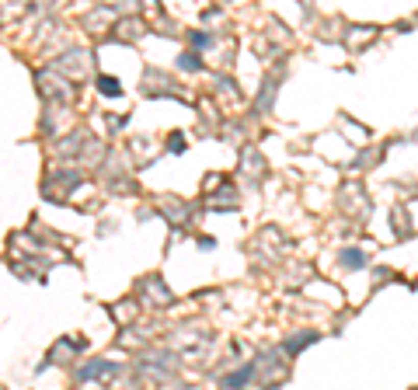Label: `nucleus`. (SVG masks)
Masks as SVG:
<instances>
[{
  "instance_id": "nucleus-1",
  "label": "nucleus",
  "mask_w": 418,
  "mask_h": 390,
  "mask_svg": "<svg viewBox=\"0 0 418 390\" xmlns=\"http://www.w3.org/2000/svg\"><path fill=\"white\" fill-rule=\"evenodd\" d=\"M101 91H105V94H119V84L112 77H101Z\"/></svg>"
}]
</instances>
